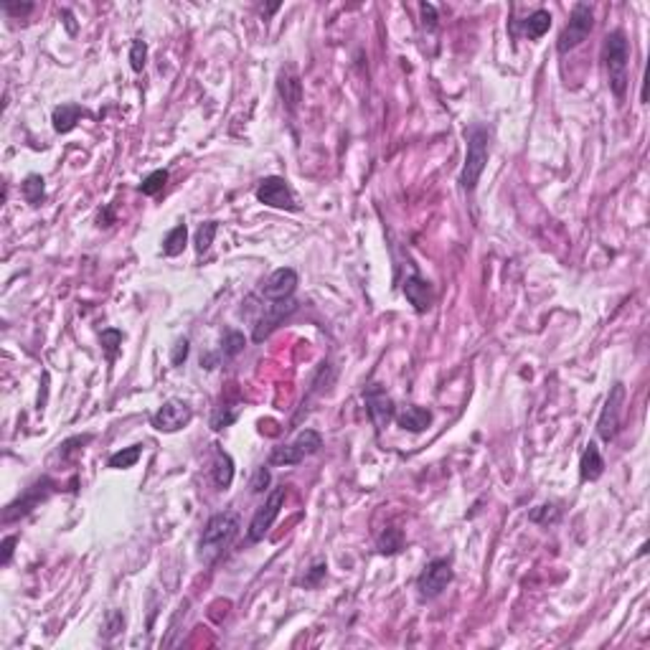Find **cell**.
Listing matches in <instances>:
<instances>
[{"label": "cell", "mask_w": 650, "mask_h": 650, "mask_svg": "<svg viewBox=\"0 0 650 650\" xmlns=\"http://www.w3.org/2000/svg\"><path fill=\"white\" fill-rule=\"evenodd\" d=\"M465 143H468V153H465V165L460 173V186L465 193H473L480 183L483 170L488 165V153H490V130L485 125L473 122L465 127Z\"/></svg>", "instance_id": "6da1fadb"}, {"label": "cell", "mask_w": 650, "mask_h": 650, "mask_svg": "<svg viewBox=\"0 0 650 650\" xmlns=\"http://www.w3.org/2000/svg\"><path fill=\"white\" fill-rule=\"evenodd\" d=\"M236 533H239V516L229 514V511L214 514L208 518L206 528H203V533H201V541H198V559H201L203 564H214V561L231 547V541L236 539Z\"/></svg>", "instance_id": "7a4b0ae2"}, {"label": "cell", "mask_w": 650, "mask_h": 650, "mask_svg": "<svg viewBox=\"0 0 650 650\" xmlns=\"http://www.w3.org/2000/svg\"><path fill=\"white\" fill-rule=\"evenodd\" d=\"M602 59H605L607 79H610V89L618 99H625L627 91V61H630V44L623 31H612L605 36L602 44Z\"/></svg>", "instance_id": "3957f363"}, {"label": "cell", "mask_w": 650, "mask_h": 650, "mask_svg": "<svg viewBox=\"0 0 650 650\" xmlns=\"http://www.w3.org/2000/svg\"><path fill=\"white\" fill-rule=\"evenodd\" d=\"M594 28V15H592V8L587 3H577L572 8V15H569V23L561 28L559 39H556V51L559 53H569L572 49H577L582 41H587V36Z\"/></svg>", "instance_id": "277c9868"}, {"label": "cell", "mask_w": 650, "mask_h": 650, "mask_svg": "<svg viewBox=\"0 0 650 650\" xmlns=\"http://www.w3.org/2000/svg\"><path fill=\"white\" fill-rule=\"evenodd\" d=\"M285 498H287V488L285 485H277V488H272V490H269L265 506L257 508V514H254L252 523H249L247 539L252 541V544L262 541L267 533H269V528L274 526V521H277V516H280L282 506H285Z\"/></svg>", "instance_id": "5b68a950"}, {"label": "cell", "mask_w": 650, "mask_h": 650, "mask_svg": "<svg viewBox=\"0 0 650 650\" xmlns=\"http://www.w3.org/2000/svg\"><path fill=\"white\" fill-rule=\"evenodd\" d=\"M455 572H452V561L450 559H432L422 569V574L416 577V592L422 599H435L440 597L447 585L452 582Z\"/></svg>", "instance_id": "8992f818"}, {"label": "cell", "mask_w": 650, "mask_h": 650, "mask_svg": "<svg viewBox=\"0 0 650 650\" xmlns=\"http://www.w3.org/2000/svg\"><path fill=\"white\" fill-rule=\"evenodd\" d=\"M364 402L371 424L376 427V432H384L391 419H394V414H397V407H394L391 397L386 394V389L381 384H369L364 391Z\"/></svg>", "instance_id": "52a82bcc"}, {"label": "cell", "mask_w": 650, "mask_h": 650, "mask_svg": "<svg viewBox=\"0 0 650 650\" xmlns=\"http://www.w3.org/2000/svg\"><path fill=\"white\" fill-rule=\"evenodd\" d=\"M257 201L265 203V206L272 208H282V211H295L298 201H295V193L290 189V183L280 176H267L260 181L257 186Z\"/></svg>", "instance_id": "ba28073f"}, {"label": "cell", "mask_w": 650, "mask_h": 650, "mask_svg": "<svg viewBox=\"0 0 650 650\" xmlns=\"http://www.w3.org/2000/svg\"><path fill=\"white\" fill-rule=\"evenodd\" d=\"M623 407H625V384L618 381V384H612L610 394H607V399H605V407H602V414H599V422H597V435L602 437L605 442H610L612 437L618 435Z\"/></svg>", "instance_id": "9c48e42d"}, {"label": "cell", "mask_w": 650, "mask_h": 650, "mask_svg": "<svg viewBox=\"0 0 650 650\" xmlns=\"http://www.w3.org/2000/svg\"><path fill=\"white\" fill-rule=\"evenodd\" d=\"M191 419H193V409H191L189 404L181 402V399H168V402L162 404L160 409L153 414V427L158 429V432H165V435H170V432H178V429L189 427Z\"/></svg>", "instance_id": "30bf717a"}, {"label": "cell", "mask_w": 650, "mask_h": 650, "mask_svg": "<svg viewBox=\"0 0 650 650\" xmlns=\"http://www.w3.org/2000/svg\"><path fill=\"white\" fill-rule=\"evenodd\" d=\"M51 490H53V480H49V478H41L39 483H33V485L28 488L26 493L20 495L18 501L11 503V506L6 508V514H3V521H6V523H11V521L20 518V516L31 514L33 508L39 506L41 501H46V498H49V493H51Z\"/></svg>", "instance_id": "8fae6325"}, {"label": "cell", "mask_w": 650, "mask_h": 650, "mask_svg": "<svg viewBox=\"0 0 650 650\" xmlns=\"http://www.w3.org/2000/svg\"><path fill=\"white\" fill-rule=\"evenodd\" d=\"M295 290H298V272L293 267H280L262 285V298L269 300V302H282V300L293 298Z\"/></svg>", "instance_id": "7c38bea8"}, {"label": "cell", "mask_w": 650, "mask_h": 650, "mask_svg": "<svg viewBox=\"0 0 650 650\" xmlns=\"http://www.w3.org/2000/svg\"><path fill=\"white\" fill-rule=\"evenodd\" d=\"M295 310V302L293 300H282V302H269L265 310V318L257 320V325H254V333H252V340L254 343H262V340L269 336V333L277 328V325L282 323V318L285 315H290V312Z\"/></svg>", "instance_id": "4fadbf2b"}, {"label": "cell", "mask_w": 650, "mask_h": 650, "mask_svg": "<svg viewBox=\"0 0 650 650\" xmlns=\"http://www.w3.org/2000/svg\"><path fill=\"white\" fill-rule=\"evenodd\" d=\"M404 295H407V302L414 307L416 312H427L435 302V293H432V285L427 280H422L419 274H412L404 280Z\"/></svg>", "instance_id": "5bb4252c"}, {"label": "cell", "mask_w": 650, "mask_h": 650, "mask_svg": "<svg viewBox=\"0 0 650 650\" xmlns=\"http://www.w3.org/2000/svg\"><path fill=\"white\" fill-rule=\"evenodd\" d=\"M277 91H280V97L285 99L287 110L290 112L298 110L300 99H302V82H300L295 66H287V69L280 72V77H277Z\"/></svg>", "instance_id": "9a60e30c"}, {"label": "cell", "mask_w": 650, "mask_h": 650, "mask_svg": "<svg viewBox=\"0 0 650 650\" xmlns=\"http://www.w3.org/2000/svg\"><path fill=\"white\" fill-rule=\"evenodd\" d=\"M394 419H397V424L402 429L419 435V432H424V429L432 424V412L424 409V407H416V404H412V407H404L402 412H397V414H394Z\"/></svg>", "instance_id": "2e32d148"}, {"label": "cell", "mask_w": 650, "mask_h": 650, "mask_svg": "<svg viewBox=\"0 0 650 650\" xmlns=\"http://www.w3.org/2000/svg\"><path fill=\"white\" fill-rule=\"evenodd\" d=\"M602 473H605V460L599 455L597 442H590L582 452V460H579V478L585 483H594L602 478Z\"/></svg>", "instance_id": "e0dca14e"}, {"label": "cell", "mask_w": 650, "mask_h": 650, "mask_svg": "<svg viewBox=\"0 0 650 650\" xmlns=\"http://www.w3.org/2000/svg\"><path fill=\"white\" fill-rule=\"evenodd\" d=\"M82 117H84V110H82L79 104H74V102L59 104V107L53 110V115H51L53 130L59 132V135H64V132H72Z\"/></svg>", "instance_id": "ac0fdd59"}, {"label": "cell", "mask_w": 650, "mask_h": 650, "mask_svg": "<svg viewBox=\"0 0 650 650\" xmlns=\"http://www.w3.org/2000/svg\"><path fill=\"white\" fill-rule=\"evenodd\" d=\"M211 478H214L216 488H222V490H227V488L231 485V480H234V460H231L222 447H216Z\"/></svg>", "instance_id": "d6986e66"}, {"label": "cell", "mask_w": 650, "mask_h": 650, "mask_svg": "<svg viewBox=\"0 0 650 650\" xmlns=\"http://www.w3.org/2000/svg\"><path fill=\"white\" fill-rule=\"evenodd\" d=\"M186 244H189V227L186 224H176L165 234V239H162V254L165 257H178V254H183Z\"/></svg>", "instance_id": "ffe728a7"}, {"label": "cell", "mask_w": 650, "mask_h": 650, "mask_svg": "<svg viewBox=\"0 0 650 650\" xmlns=\"http://www.w3.org/2000/svg\"><path fill=\"white\" fill-rule=\"evenodd\" d=\"M549 28H552V13H549V11H533V13L523 20V33H526L528 39H541Z\"/></svg>", "instance_id": "44dd1931"}, {"label": "cell", "mask_w": 650, "mask_h": 650, "mask_svg": "<svg viewBox=\"0 0 650 650\" xmlns=\"http://www.w3.org/2000/svg\"><path fill=\"white\" fill-rule=\"evenodd\" d=\"M305 460V455L298 450V445L290 442V445H280V447H274L272 452H269V465H280V468H285V465H298V462Z\"/></svg>", "instance_id": "7402d4cb"}, {"label": "cell", "mask_w": 650, "mask_h": 650, "mask_svg": "<svg viewBox=\"0 0 650 650\" xmlns=\"http://www.w3.org/2000/svg\"><path fill=\"white\" fill-rule=\"evenodd\" d=\"M376 547H378V552L386 554V556H391V554H399L404 549V533H402V528H394V526L386 528V531L378 536Z\"/></svg>", "instance_id": "603a6c76"}, {"label": "cell", "mask_w": 650, "mask_h": 650, "mask_svg": "<svg viewBox=\"0 0 650 650\" xmlns=\"http://www.w3.org/2000/svg\"><path fill=\"white\" fill-rule=\"evenodd\" d=\"M20 191H23V198H26L31 206H41L46 198V186H44V178L41 176H28L26 181H23V186H20Z\"/></svg>", "instance_id": "cb8c5ba5"}, {"label": "cell", "mask_w": 650, "mask_h": 650, "mask_svg": "<svg viewBox=\"0 0 650 650\" xmlns=\"http://www.w3.org/2000/svg\"><path fill=\"white\" fill-rule=\"evenodd\" d=\"M140 455H143V447H140V445L125 447V450H120V452H115V455L110 457V468H115V470H127V468H132V465H137Z\"/></svg>", "instance_id": "d4e9b609"}, {"label": "cell", "mask_w": 650, "mask_h": 650, "mask_svg": "<svg viewBox=\"0 0 650 650\" xmlns=\"http://www.w3.org/2000/svg\"><path fill=\"white\" fill-rule=\"evenodd\" d=\"M216 231H219V224L216 222H203L201 227H198V231H196V254L201 257V254H206L208 249H211V244H214V236Z\"/></svg>", "instance_id": "484cf974"}, {"label": "cell", "mask_w": 650, "mask_h": 650, "mask_svg": "<svg viewBox=\"0 0 650 650\" xmlns=\"http://www.w3.org/2000/svg\"><path fill=\"white\" fill-rule=\"evenodd\" d=\"M295 445H298V450L305 457L315 455V452L323 447V437H320V432H315V429H302V432L295 437Z\"/></svg>", "instance_id": "4316f807"}, {"label": "cell", "mask_w": 650, "mask_h": 650, "mask_svg": "<svg viewBox=\"0 0 650 650\" xmlns=\"http://www.w3.org/2000/svg\"><path fill=\"white\" fill-rule=\"evenodd\" d=\"M236 416H239V409H236V407H216L211 419H208V424H211L214 432H222V429L231 427V424L236 422Z\"/></svg>", "instance_id": "83f0119b"}, {"label": "cell", "mask_w": 650, "mask_h": 650, "mask_svg": "<svg viewBox=\"0 0 650 650\" xmlns=\"http://www.w3.org/2000/svg\"><path fill=\"white\" fill-rule=\"evenodd\" d=\"M165 183H168V170L165 168L153 170V173L140 183V191H143V196H158L162 189H165Z\"/></svg>", "instance_id": "f1b7e54d"}, {"label": "cell", "mask_w": 650, "mask_h": 650, "mask_svg": "<svg viewBox=\"0 0 650 650\" xmlns=\"http://www.w3.org/2000/svg\"><path fill=\"white\" fill-rule=\"evenodd\" d=\"M99 340H102V348H104V353H107V358L112 361V358L117 356V351H120V345H122L125 336H122V331H117V328H107V331H102Z\"/></svg>", "instance_id": "f546056e"}, {"label": "cell", "mask_w": 650, "mask_h": 650, "mask_svg": "<svg viewBox=\"0 0 650 650\" xmlns=\"http://www.w3.org/2000/svg\"><path fill=\"white\" fill-rule=\"evenodd\" d=\"M91 442V435H82V437H72V440H66V442L59 445V450H56V457H61V460H72V455H77V452H82L84 450V445Z\"/></svg>", "instance_id": "4dcf8cb0"}, {"label": "cell", "mask_w": 650, "mask_h": 650, "mask_svg": "<svg viewBox=\"0 0 650 650\" xmlns=\"http://www.w3.org/2000/svg\"><path fill=\"white\" fill-rule=\"evenodd\" d=\"M145 59H148V44L143 39H135L130 44V66L132 72H143L145 69Z\"/></svg>", "instance_id": "1f68e13d"}, {"label": "cell", "mask_w": 650, "mask_h": 650, "mask_svg": "<svg viewBox=\"0 0 650 650\" xmlns=\"http://www.w3.org/2000/svg\"><path fill=\"white\" fill-rule=\"evenodd\" d=\"M559 508L556 506H536L528 514V518L533 521V523H541V526H549V523H556L559 521Z\"/></svg>", "instance_id": "d6a6232c"}, {"label": "cell", "mask_w": 650, "mask_h": 650, "mask_svg": "<svg viewBox=\"0 0 650 650\" xmlns=\"http://www.w3.org/2000/svg\"><path fill=\"white\" fill-rule=\"evenodd\" d=\"M244 345H247V338H244L239 331H229L227 336H224V353H227L229 358L244 351Z\"/></svg>", "instance_id": "836d02e7"}, {"label": "cell", "mask_w": 650, "mask_h": 650, "mask_svg": "<svg viewBox=\"0 0 650 650\" xmlns=\"http://www.w3.org/2000/svg\"><path fill=\"white\" fill-rule=\"evenodd\" d=\"M122 627H125V615L120 610H112L110 615H107V625H104V630H107V632H104V637L110 640V637L117 635Z\"/></svg>", "instance_id": "e575fe53"}, {"label": "cell", "mask_w": 650, "mask_h": 650, "mask_svg": "<svg viewBox=\"0 0 650 650\" xmlns=\"http://www.w3.org/2000/svg\"><path fill=\"white\" fill-rule=\"evenodd\" d=\"M267 485H269V470L262 465V468H257V473H254L249 488H252V493H265Z\"/></svg>", "instance_id": "d590c367"}, {"label": "cell", "mask_w": 650, "mask_h": 650, "mask_svg": "<svg viewBox=\"0 0 650 650\" xmlns=\"http://www.w3.org/2000/svg\"><path fill=\"white\" fill-rule=\"evenodd\" d=\"M419 13H422V26L427 31H435L437 28V8L432 3H422L419 6Z\"/></svg>", "instance_id": "8d00e7d4"}, {"label": "cell", "mask_w": 650, "mask_h": 650, "mask_svg": "<svg viewBox=\"0 0 650 650\" xmlns=\"http://www.w3.org/2000/svg\"><path fill=\"white\" fill-rule=\"evenodd\" d=\"M186 358H189V338H178L173 345V353H170V364L181 366Z\"/></svg>", "instance_id": "74e56055"}, {"label": "cell", "mask_w": 650, "mask_h": 650, "mask_svg": "<svg viewBox=\"0 0 650 650\" xmlns=\"http://www.w3.org/2000/svg\"><path fill=\"white\" fill-rule=\"evenodd\" d=\"M325 569H328V566H325V561H318V564H312V566H310V572H307V577L302 579V585H305V587H318V585H320V579L325 577Z\"/></svg>", "instance_id": "f35d334b"}, {"label": "cell", "mask_w": 650, "mask_h": 650, "mask_svg": "<svg viewBox=\"0 0 650 650\" xmlns=\"http://www.w3.org/2000/svg\"><path fill=\"white\" fill-rule=\"evenodd\" d=\"M3 11H6L8 15L23 18V15H28L33 11V3H3Z\"/></svg>", "instance_id": "ab89813d"}, {"label": "cell", "mask_w": 650, "mask_h": 650, "mask_svg": "<svg viewBox=\"0 0 650 650\" xmlns=\"http://www.w3.org/2000/svg\"><path fill=\"white\" fill-rule=\"evenodd\" d=\"M15 536H6L3 539V566L11 564V556H13V547H15Z\"/></svg>", "instance_id": "60d3db41"}, {"label": "cell", "mask_w": 650, "mask_h": 650, "mask_svg": "<svg viewBox=\"0 0 650 650\" xmlns=\"http://www.w3.org/2000/svg\"><path fill=\"white\" fill-rule=\"evenodd\" d=\"M64 18H66V26H69V33H77V26L72 23V13H69V11H64Z\"/></svg>", "instance_id": "b9f144b4"}]
</instances>
